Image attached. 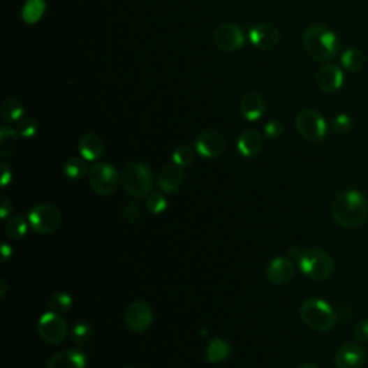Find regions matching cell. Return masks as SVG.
Masks as SVG:
<instances>
[{"label": "cell", "mask_w": 368, "mask_h": 368, "mask_svg": "<svg viewBox=\"0 0 368 368\" xmlns=\"http://www.w3.org/2000/svg\"><path fill=\"white\" fill-rule=\"evenodd\" d=\"M368 214L367 199L358 190H344L337 194L332 203V216L335 222L347 229L361 226Z\"/></svg>", "instance_id": "1"}, {"label": "cell", "mask_w": 368, "mask_h": 368, "mask_svg": "<svg viewBox=\"0 0 368 368\" xmlns=\"http://www.w3.org/2000/svg\"><path fill=\"white\" fill-rule=\"evenodd\" d=\"M71 337H72V341L75 342V344L87 346L92 338V328L85 323H80L72 328Z\"/></svg>", "instance_id": "30"}, {"label": "cell", "mask_w": 368, "mask_h": 368, "mask_svg": "<svg viewBox=\"0 0 368 368\" xmlns=\"http://www.w3.org/2000/svg\"><path fill=\"white\" fill-rule=\"evenodd\" d=\"M46 10L45 0H27L22 8V19L28 24L38 23Z\"/></svg>", "instance_id": "24"}, {"label": "cell", "mask_w": 368, "mask_h": 368, "mask_svg": "<svg viewBox=\"0 0 368 368\" xmlns=\"http://www.w3.org/2000/svg\"><path fill=\"white\" fill-rule=\"evenodd\" d=\"M121 184L131 198H144L153 189V175L142 163H128L121 173Z\"/></svg>", "instance_id": "5"}, {"label": "cell", "mask_w": 368, "mask_h": 368, "mask_svg": "<svg viewBox=\"0 0 368 368\" xmlns=\"http://www.w3.org/2000/svg\"><path fill=\"white\" fill-rule=\"evenodd\" d=\"M64 173L71 180H80V179L85 177L88 173L87 160L80 159V157H72V159L66 160V163L64 165Z\"/></svg>", "instance_id": "25"}, {"label": "cell", "mask_w": 368, "mask_h": 368, "mask_svg": "<svg viewBox=\"0 0 368 368\" xmlns=\"http://www.w3.org/2000/svg\"><path fill=\"white\" fill-rule=\"evenodd\" d=\"M5 232H6V235L10 239L19 240V239H22L24 235L28 233V223L24 222L23 217L15 216V217H12V219L8 220Z\"/></svg>", "instance_id": "28"}, {"label": "cell", "mask_w": 368, "mask_h": 368, "mask_svg": "<svg viewBox=\"0 0 368 368\" xmlns=\"http://www.w3.org/2000/svg\"><path fill=\"white\" fill-rule=\"evenodd\" d=\"M121 216L122 219L126 220V222L128 223H135L138 222V220L141 219V207L138 203L135 202H130V203H126L124 206H122L121 209Z\"/></svg>", "instance_id": "34"}, {"label": "cell", "mask_w": 368, "mask_h": 368, "mask_svg": "<svg viewBox=\"0 0 368 368\" xmlns=\"http://www.w3.org/2000/svg\"><path fill=\"white\" fill-rule=\"evenodd\" d=\"M147 209L153 214H161L167 209V199L161 193H152L147 199Z\"/></svg>", "instance_id": "32"}, {"label": "cell", "mask_w": 368, "mask_h": 368, "mask_svg": "<svg viewBox=\"0 0 368 368\" xmlns=\"http://www.w3.org/2000/svg\"><path fill=\"white\" fill-rule=\"evenodd\" d=\"M0 286H2V289H0V297H5L6 295V289H8V285H6L5 279L0 281Z\"/></svg>", "instance_id": "42"}, {"label": "cell", "mask_w": 368, "mask_h": 368, "mask_svg": "<svg viewBox=\"0 0 368 368\" xmlns=\"http://www.w3.org/2000/svg\"><path fill=\"white\" fill-rule=\"evenodd\" d=\"M249 39L258 49L269 51L279 43V31L271 23H259L249 31Z\"/></svg>", "instance_id": "13"}, {"label": "cell", "mask_w": 368, "mask_h": 368, "mask_svg": "<svg viewBox=\"0 0 368 368\" xmlns=\"http://www.w3.org/2000/svg\"><path fill=\"white\" fill-rule=\"evenodd\" d=\"M89 183L92 189L101 196H111L117 191L121 176L114 165L108 163H96L89 168Z\"/></svg>", "instance_id": "8"}, {"label": "cell", "mask_w": 368, "mask_h": 368, "mask_svg": "<svg viewBox=\"0 0 368 368\" xmlns=\"http://www.w3.org/2000/svg\"><path fill=\"white\" fill-rule=\"evenodd\" d=\"M47 307H49V311L57 312V314L66 312L72 307V298L71 295H68L66 292H57L51 298H49Z\"/></svg>", "instance_id": "29"}, {"label": "cell", "mask_w": 368, "mask_h": 368, "mask_svg": "<svg viewBox=\"0 0 368 368\" xmlns=\"http://www.w3.org/2000/svg\"><path fill=\"white\" fill-rule=\"evenodd\" d=\"M364 62H365L364 54L355 47L347 49V51L341 55V65L348 72H358L360 69H362Z\"/></svg>", "instance_id": "27"}, {"label": "cell", "mask_w": 368, "mask_h": 368, "mask_svg": "<svg viewBox=\"0 0 368 368\" xmlns=\"http://www.w3.org/2000/svg\"><path fill=\"white\" fill-rule=\"evenodd\" d=\"M230 354V346L229 342L220 338H214L210 341V344L206 351V358L209 362H222L225 361Z\"/></svg>", "instance_id": "23"}, {"label": "cell", "mask_w": 368, "mask_h": 368, "mask_svg": "<svg viewBox=\"0 0 368 368\" xmlns=\"http://www.w3.org/2000/svg\"><path fill=\"white\" fill-rule=\"evenodd\" d=\"M354 335L357 341L368 342V320H362L355 325Z\"/></svg>", "instance_id": "37"}, {"label": "cell", "mask_w": 368, "mask_h": 368, "mask_svg": "<svg viewBox=\"0 0 368 368\" xmlns=\"http://www.w3.org/2000/svg\"><path fill=\"white\" fill-rule=\"evenodd\" d=\"M265 110V100L256 92L244 95L243 100L240 101V114L248 121H258L263 115Z\"/></svg>", "instance_id": "21"}, {"label": "cell", "mask_w": 368, "mask_h": 368, "mask_svg": "<svg viewBox=\"0 0 368 368\" xmlns=\"http://www.w3.org/2000/svg\"><path fill=\"white\" fill-rule=\"evenodd\" d=\"M19 145V133L12 127L3 126L0 128V157L9 159L12 157Z\"/></svg>", "instance_id": "22"}, {"label": "cell", "mask_w": 368, "mask_h": 368, "mask_svg": "<svg viewBox=\"0 0 368 368\" xmlns=\"http://www.w3.org/2000/svg\"><path fill=\"white\" fill-rule=\"evenodd\" d=\"M300 314L305 325L321 332L331 331L338 321V316L331 305L318 298L307 300L302 304Z\"/></svg>", "instance_id": "3"}, {"label": "cell", "mask_w": 368, "mask_h": 368, "mask_svg": "<svg viewBox=\"0 0 368 368\" xmlns=\"http://www.w3.org/2000/svg\"><path fill=\"white\" fill-rule=\"evenodd\" d=\"M126 368H137V367H134V365H128V367H126Z\"/></svg>", "instance_id": "44"}, {"label": "cell", "mask_w": 368, "mask_h": 368, "mask_svg": "<svg viewBox=\"0 0 368 368\" xmlns=\"http://www.w3.org/2000/svg\"><path fill=\"white\" fill-rule=\"evenodd\" d=\"M17 133L23 138H32L38 133V122L32 118H24L17 124Z\"/></svg>", "instance_id": "35"}, {"label": "cell", "mask_w": 368, "mask_h": 368, "mask_svg": "<svg viewBox=\"0 0 368 368\" xmlns=\"http://www.w3.org/2000/svg\"><path fill=\"white\" fill-rule=\"evenodd\" d=\"M284 134V124L278 119H271L265 126V135L271 140L279 138Z\"/></svg>", "instance_id": "36"}, {"label": "cell", "mask_w": 368, "mask_h": 368, "mask_svg": "<svg viewBox=\"0 0 368 368\" xmlns=\"http://www.w3.org/2000/svg\"><path fill=\"white\" fill-rule=\"evenodd\" d=\"M331 128L335 134H347L351 131L353 128V119L348 114H338L334 119H332V124Z\"/></svg>", "instance_id": "31"}, {"label": "cell", "mask_w": 368, "mask_h": 368, "mask_svg": "<svg viewBox=\"0 0 368 368\" xmlns=\"http://www.w3.org/2000/svg\"><path fill=\"white\" fill-rule=\"evenodd\" d=\"M184 183V171L177 164H167L161 168L157 184L164 193H176Z\"/></svg>", "instance_id": "17"}, {"label": "cell", "mask_w": 368, "mask_h": 368, "mask_svg": "<svg viewBox=\"0 0 368 368\" xmlns=\"http://www.w3.org/2000/svg\"><path fill=\"white\" fill-rule=\"evenodd\" d=\"M0 206H2V209H0V217L6 219L12 213V202L6 196H2V198H0Z\"/></svg>", "instance_id": "39"}, {"label": "cell", "mask_w": 368, "mask_h": 368, "mask_svg": "<svg viewBox=\"0 0 368 368\" xmlns=\"http://www.w3.org/2000/svg\"><path fill=\"white\" fill-rule=\"evenodd\" d=\"M263 147V137L255 130L244 131L237 140V152L243 157H255Z\"/></svg>", "instance_id": "20"}, {"label": "cell", "mask_w": 368, "mask_h": 368, "mask_svg": "<svg viewBox=\"0 0 368 368\" xmlns=\"http://www.w3.org/2000/svg\"><path fill=\"white\" fill-rule=\"evenodd\" d=\"M24 114V108L16 98H8L0 107V115L8 122L19 121Z\"/></svg>", "instance_id": "26"}, {"label": "cell", "mask_w": 368, "mask_h": 368, "mask_svg": "<svg viewBox=\"0 0 368 368\" xmlns=\"http://www.w3.org/2000/svg\"><path fill=\"white\" fill-rule=\"evenodd\" d=\"M365 362V353L360 344L347 342L335 354L337 368H361Z\"/></svg>", "instance_id": "15"}, {"label": "cell", "mask_w": 368, "mask_h": 368, "mask_svg": "<svg viewBox=\"0 0 368 368\" xmlns=\"http://www.w3.org/2000/svg\"><path fill=\"white\" fill-rule=\"evenodd\" d=\"M305 52L316 62L331 61L337 54L339 42L337 35L324 24H312L302 38Z\"/></svg>", "instance_id": "2"}, {"label": "cell", "mask_w": 368, "mask_h": 368, "mask_svg": "<svg viewBox=\"0 0 368 368\" xmlns=\"http://www.w3.org/2000/svg\"><path fill=\"white\" fill-rule=\"evenodd\" d=\"M153 320H154L153 308L144 301L133 302L127 308L126 323L128 328L134 332H144L145 330H149L150 325L153 324Z\"/></svg>", "instance_id": "10"}, {"label": "cell", "mask_w": 368, "mask_h": 368, "mask_svg": "<svg viewBox=\"0 0 368 368\" xmlns=\"http://www.w3.org/2000/svg\"><path fill=\"white\" fill-rule=\"evenodd\" d=\"M300 368H320V367L312 364V362H307V364H302Z\"/></svg>", "instance_id": "43"}, {"label": "cell", "mask_w": 368, "mask_h": 368, "mask_svg": "<svg viewBox=\"0 0 368 368\" xmlns=\"http://www.w3.org/2000/svg\"><path fill=\"white\" fill-rule=\"evenodd\" d=\"M28 220L34 232L39 235H52L62 223V214L54 205L42 203L29 212Z\"/></svg>", "instance_id": "6"}, {"label": "cell", "mask_w": 368, "mask_h": 368, "mask_svg": "<svg viewBox=\"0 0 368 368\" xmlns=\"http://www.w3.org/2000/svg\"><path fill=\"white\" fill-rule=\"evenodd\" d=\"M297 131L302 138L311 142H318L327 135V122L324 117L314 110H302L295 118Z\"/></svg>", "instance_id": "7"}, {"label": "cell", "mask_w": 368, "mask_h": 368, "mask_svg": "<svg viewBox=\"0 0 368 368\" xmlns=\"http://www.w3.org/2000/svg\"><path fill=\"white\" fill-rule=\"evenodd\" d=\"M295 275V266L292 260L284 256H278L271 260L266 267V278L275 285L288 284Z\"/></svg>", "instance_id": "14"}, {"label": "cell", "mask_w": 368, "mask_h": 368, "mask_svg": "<svg viewBox=\"0 0 368 368\" xmlns=\"http://www.w3.org/2000/svg\"><path fill=\"white\" fill-rule=\"evenodd\" d=\"M0 170H2V179H0V184H2V187L5 189L10 182H12V170L9 167L8 163L2 161L0 163Z\"/></svg>", "instance_id": "38"}, {"label": "cell", "mask_w": 368, "mask_h": 368, "mask_svg": "<svg viewBox=\"0 0 368 368\" xmlns=\"http://www.w3.org/2000/svg\"><path fill=\"white\" fill-rule=\"evenodd\" d=\"M12 248L9 246V244L8 243H2V260L3 262H8L9 259H10V256H12Z\"/></svg>", "instance_id": "40"}, {"label": "cell", "mask_w": 368, "mask_h": 368, "mask_svg": "<svg viewBox=\"0 0 368 368\" xmlns=\"http://www.w3.org/2000/svg\"><path fill=\"white\" fill-rule=\"evenodd\" d=\"M298 266L305 277L318 282L328 279L335 269L332 258L325 251L316 248L302 251Z\"/></svg>", "instance_id": "4"}, {"label": "cell", "mask_w": 368, "mask_h": 368, "mask_svg": "<svg viewBox=\"0 0 368 368\" xmlns=\"http://www.w3.org/2000/svg\"><path fill=\"white\" fill-rule=\"evenodd\" d=\"M194 160V153L187 145H180L173 153V161L179 167H189Z\"/></svg>", "instance_id": "33"}, {"label": "cell", "mask_w": 368, "mask_h": 368, "mask_svg": "<svg viewBox=\"0 0 368 368\" xmlns=\"http://www.w3.org/2000/svg\"><path fill=\"white\" fill-rule=\"evenodd\" d=\"M87 355L80 350H66L55 354L47 362V368H85Z\"/></svg>", "instance_id": "18"}, {"label": "cell", "mask_w": 368, "mask_h": 368, "mask_svg": "<svg viewBox=\"0 0 368 368\" xmlns=\"http://www.w3.org/2000/svg\"><path fill=\"white\" fill-rule=\"evenodd\" d=\"M344 84V72L334 64L324 65L316 73V85L323 92H335Z\"/></svg>", "instance_id": "16"}, {"label": "cell", "mask_w": 368, "mask_h": 368, "mask_svg": "<svg viewBox=\"0 0 368 368\" xmlns=\"http://www.w3.org/2000/svg\"><path fill=\"white\" fill-rule=\"evenodd\" d=\"M301 253H302V251H300V248H292L290 251H289V256H290V259H300V256H301Z\"/></svg>", "instance_id": "41"}, {"label": "cell", "mask_w": 368, "mask_h": 368, "mask_svg": "<svg viewBox=\"0 0 368 368\" xmlns=\"http://www.w3.org/2000/svg\"><path fill=\"white\" fill-rule=\"evenodd\" d=\"M39 337L49 344H59L68 334V325L57 312H45L38 323Z\"/></svg>", "instance_id": "9"}, {"label": "cell", "mask_w": 368, "mask_h": 368, "mask_svg": "<svg viewBox=\"0 0 368 368\" xmlns=\"http://www.w3.org/2000/svg\"><path fill=\"white\" fill-rule=\"evenodd\" d=\"M194 147H196V152H198L200 157L216 159L225 152L226 141H225V137L219 131L207 130L196 138Z\"/></svg>", "instance_id": "12"}, {"label": "cell", "mask_w": 368, "mask_h": 368, "mask_svg": "<svg viewBox=\"0 0 368 368\" xmlns=\"http://www.w3.org/2000/svg\"><path fill=\"white\" fill-rule=\"evenodd\" d=\"M78 152L87 161H95L104 153V142L96 134L88 133L81 137L78 142Z\"/></svg>", "instance_id": "19"}, {"label": "cell", "mask_w": 368, "mask_h": 368, "mask_svg": "<svg viewBox=\"0 0 368 368\" xmlns=\"http://www.w3.org/2000/svg\"><path fill=\"white\" fill-rule=\"evenodd\" d=\"M214 43L225 52H235L239 51L244 45V35L243 31L233 23H225L219 27L214 32Z\"/></svg>", "instance_id": "11"}]
</instances>
